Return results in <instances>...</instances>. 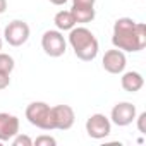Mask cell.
<instances>
[{"instance_id": "obj_18", "label": "cell", "mask_w": 146, "mask_h": 146, "mask_svg": "<svg viewBox=\"0 0 146 146\" xmlns=\"http://www.w3.org/2000/svg\"><path fill=\"white\" fill-rule=\"evenodd\" d=\"M11 74H5V72H0V90H5L11 84Z\"/></svg>"}, {"instance_id": "obj_5", "label": "cell", "mask_w": 146, "mask_h": 146, "mask_svg": "<svg viewBox=\"0 0 146 146\" xmlns=\"http://www.w3.org/2000/svg\"><path fill=\"white\" fill-rule=\"evenodd\" d=\"M110 131H112V124L103 113H93L86 120V132L93 139H103L110 134Z\"/></svg>"}, {"instance_id": "obj_19", "label": "cell", "mask_w": 146, "mask_h": 146, "mask_svg": "<svg viewBox=\"0 0 146 146\" xmlns=\"http://www.w3.org/2000/svg\"><path fill=\"white\" fill-rule=\"evenodd\" d=\"M144 119H146V112H143V113L139 115V119H137V120H139V122H137V127H139L141 132H144Z\"/></svg>"}, {"instance_id": "obj_11", "label": "cell", "mask_w": 146, "mask_h": 146, "mask_svg": "<svg viewBox=\"0 0 146 146\" xmlns=\"http://www.w3.org/2000/svg\"><path fill=\"white\" fill-rule=\"evenodd\" d=\"M120 84H122V88H124L127 93H136V91H139V90L143 88L144 79H143V76L139 74V72L131 70V72H125V74L122 76Z\"/></svg>"}, {"instance_id": "obj_22", "label": "cell", "mask_w": 146, "mask_h": 146, "mask_svg": "<svg viewBox=\"0 0 146 146\" xmlns=\"http://www.w3.org/2000/svg\"><path fill=\"white\" fill-rule=\"evenodd\" d=\"M0 50H2V38H0Z\"/></svg>"}, {"instance_id": "obj_10", "label": "cell", "mask_w": 146, "mask_h": 146, "mask_svg": "<svg viewBox=\"0 0 146 146\" xmlns=\"http://www.w3.org/2000/svg\"><path fill=\"white\" fill-rule=\"evenodd\" d=\"M19 132V119L12 113L0 112V143L11 141Z\"/></svg>"}, {"instance_id": "obj_6", "label": "cell", "mask_w": 146, "mask_h": 146, "mask_svg": "<svg viewBox=\"0 0 146 146\" xmlns=\"http://www.w3.org/2000/svg\"><path fill=\"white\" fill-rule=\"evenodd\" d=\"M41 46L50 57H62L65 53V40L60 31H45L41 38Z\"/></svg>"}, {"instance_id": "obj_9", "label": "cell", "mask_w": 146, "mask_h": 146, "mask_svg": "<svg viewBox=\"0 0 146 146\" xmlns=\"http://www.w3.org/2000/svg\"><path fill=\"white\" fill-rule=\"evenodd\" d=\"M102 64H103V69L107 72H110V74H120L125 69V55L119 48L108 50V52H105Z\"/></svg>"}, {"instance_id": "obj_21", "label": "cell", "mask_w": 146, "mask_h": 146, "mask_svg": "<svg viewBox=\"0 0 146 146\" xmlns=\"http://www.w3.org/2000/svg\"><path fill=\"white\" fill-rule=\"evenodd\" d=\"M50 2H52L53 5H64V4L67 2V0H50Z\"/></svg>"}, {"instance_id": "obj_8", "label": "cell", "mask_w": 146, "mask_h": 146, "mask_svg": "<svg viewBox=\"0 0 146 146\" xmlns=\"http://www.w3.org/2000/svg\"><path fill=\"white\" fill-rule=\"evenodd\" d=\"M110 119L115 125L119 127H125L129 124H132V120L136 119V107L129 102H122V103H117L113 108H112V113H110Z\"/></svg>"}, {"instance_id": "obj_15", "label": "cell", "mask_w": 146, "mask_h": 146, "mask_svg": "<svg viewBox=\"0 0 146 146\" xmlns=\"http://www.w3.org/2000/svg\"><path fill=\"white\" fill-rule=\"evenodd\" d=\"M12 144H14V146H31V144H33V139H31L29 136H26V134L23 136V134L17 132V134L12 137Z\"/></svg>"}, {"instance_id": "obj_16", "label": "cell", "mask_w": 146, "mask_h": 146, "mask_svg": "<svg viewBox=\"0 0 146 146\" xmlns=\"http://www.w3.org/2000/svg\"><path fill=\"white\" fill-rule=\"evenodd\" d=\"M33 143H35L36 146H55V144H57L55 137H52V136H40V137H36Z\"/></svg>"}, {"instance_id": "obj_20", "label": "cell", "mask_w": 146, "mask_h": 146, "mask_svg": "<svg viewBox=\"0 0 146 146\" xmlns=\"http://www.w3.org/2000/svg\"><path fill=\"white\" fill-rule=\"evenodd\" d=\"M7 9V0H0V14H4Z\"/></svg>"}, {"instance_id": "obj_1", "label": "cell", "mask_w": 146, "mask_h": 146, "mask_svg": "<svg viewBox=\"0 0 146 146\" xmlns=\"http://www.w3.org/2000/svg\"><path fill=\"white\" fill-rule=\"evenodd\" d=\"M112 43L122 52H139L146 46V26L131 17H120L113 24Z\"/></svg>"}, {"instance_id": "obj_3", "label": "cell", "mask_w": 146, "mask_h": 146, "mask_svg": "<svg viewBox=\"0 0 146 146\" xmlns=\"http://www.w3.org/2000/svg\"><path fill=\"white\" fill-rule=\"evenodd\" d=\"M26 119L31 125L43 129V131H53L52 125V107L45 102H33L26 108Z\"/></svg>"}, {"instance_id": "obj_7", "label": "cell", "mask_w": 146, "mask_h": 146, "mask_svg": "<svg viewBox=\"0 0 146 146\" xmlns=\"http://www.w3.org/2000/svg\"><path fill=\"white\" fill-rule=\"evenodd\" d=\"M74 110H72L69 105H57L52 107V125L53 129L58 131H67L74 125Z\"/></svg>"}, {"instance_id": "obj_12", "label": "cell", "mask_w": 146, "mask_h": 146, "mask_svg": "<svg viewBox=\"0 0 146 146\" xmlns=\"http://www.w3.org/2000/svg\"><path fill=\"white\" fill-rule=\"evenodd\" d=\"M53 23H55V26L60 31H70L72 28L78 24L76 19H74V16L70 14V11H60V12H57L55 17H53Z\"/></svg>"}, {"instance_id": "obj_14", "label": "cell", "mask_w": 146, "mask_h": 146, "mask_svg": "<svg viewBox=\"0 0 146 146\" xmlns=\"http://www.w3.org/2000/svg\"><path fill=\"white\" fill-rule=\"evenodd\" d=\"M14 70V58L7 53H0V72L11 74Z\"/></svg>"}, {"instance_id": "obj_2", "label": "cell", "mask_w": 146, "mask_h": 146, "mask_svg": "<svg viewBox=\"0 0 146 146\" xmlns=\"http://www.w3.org/2000/svg\"><path fill=\"white\" fill-rule=\"evenodd\" d=\"M69 43L79 60L91 62L98 55V40L88 28H72L69 35Z\"/></svg>"}, {"instance_id": "obj_17", "label": "cell", "mask_w": 146, "mask_h": 146, "mask_svg": "<svg viewBox=\"0 0 146 146\" xmlns=\"http://www.w3.org/2000/svg\"><path fill=\"white\" fill-rule=\"evenodd\" d=\"M96 0H72V7H83V9H93Z\"/></svg>"}, {"instance_id": "obj_4", "label": "cell", "mask_w": 146, "mask_h": 146, "mask_svg": "<svg viewBox=\"0 0 146 146\" xmlns=\"http://www.w3.org/2000/svg\"><path fill=\"white\" fill-rule=\"evenodd\" d=\"M4 36H5V41L12 46H21L28 41L29 38V26L24 23V21H12L5 26L4 29Z\"/></svg>"}, {"instance_id": "obj_13", "label": "cell", "mask_w": 146, "mask_h": 146, "mask_svg": "<svg viewBox=\"0 0 146 146\" xmlns=\"http://www.w3.org/2000/svg\"><path fill=\"white\" fill-rule=\"evenodd\" d=\"M70 14L74 16L76 23L86 24V23H91V21L95 19V7H93V9H83V7H72V9H70Z\"/></svg>"}]
</instances>
